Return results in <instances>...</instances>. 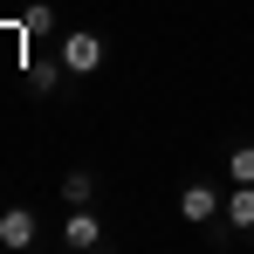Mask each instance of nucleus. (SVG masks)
Here are the masks:
<instances>
[{
  "instance_id": "obj_4",
  "label": "nucleus",
  "mask_w": 254,
  "mask_h": 254,
  "mask_svg": "<svg viewBox=\"0 0 254 254\" xmlns=\"http://www.w3.org/2000/svg\"><path fill=\"white\" fill-rule=\"evenodd\" d=\"M220 206H227V199H220L213 179H186V186H179V220H186V227H206Z\"/></svg>"
},
{
  "instance_id": "obj_6",
  "label": "nucleus",
  "mask_w": 254,
  "mask_h": 254,
  "mask_svg": "<svg viewBox=\"0 0 254 254\" xmlns=\"http://www.w3.org/2000/svg\"><path fill=\"white\" fill-rule=\"evenodd\" d=\"M21 28H28V42L42 48V42H48V28H55V14H48L42 0H35V7H28V14H21Z\"/></svg>"
},
{
  "instance_id": "obj_7",
  "label": "nucleus",
  "mask_w": 254,
  "mask_h": 254,
  "mask_svg": "<svg viewBox=\"0 0 254 254\" xmlns=\"http://www.w3.org/2000/svg\"><path fill=\"white\" fill-rule=\"evenodd\" d=\"M227 179H254V137H241V144L227 151Z\"/></svg>"
},
{
  "instance_id": "obj_2",
  "label": "nucleus",
  "mask_w": 254,
  "mask_h": 254,
  "mask_svg": "<svg viewBox=\"0 0 254 254\" xmlns=\"http://www.w3.org/2000/svg\"><path fill=\"white\" fill-rule=\"evenodd\" d=\"M42 241H48V227H42L35 206H0V248L28 254V248H42Z\"/></svg>"
},
{
  "instance_id": "obj_3",
  "label": "nucleus",
  "mask_w": 254,
  "mask_h": 254,
  "mask_svg": "<svg viewBox=\"0 0 254 254\" xmlns=\"http://www.w3.org/2000/svg\"><path fill=\"white\" fill-rule=\"evenodd\" d=\"M55 241H62L69 254H96L103 241H110V234H103V213H96V206H69V220H62Z\"/></svg>"
},
{
  "instance_id": "obj_5",
  "label": "nucleus",
  "mask_w": 254,
  "mask_h": 254,
  "mask_svg": "<svg viewBox=\"0 0 254 254\" xmlns=\"http://www.w3.org/2000/svg\"><path fill=\"white\" fill-rule=\"evenodd\" d=\"M62 206H96V172H89V165L62 172Z\"/></svg>"
},
{
  "instance_id": "obj_8",
  "label": "nucleus",
  "mask_w": 254,
  "mask_h": 254,
  "mask_svg": "<svg viewBox=\"0 0 254 254\" xmlns=\"http://www.w3.org/2000/svg\"><path fill=\"white\" fill-rule=\"evenodd\" d=\"M241 248H254V227H241Z\"/></svg>"
},
{
  "instance_id": "obj_1",
  "label": "nucleus",
  "mask_w": 254,
  "mask_h": 254,
  "mask_svg": "<svg viewBox=\"0 0 254 254\" xmlns=\"http://www.w3.org/2000/svg\"><path fill=\"white\" fill-rule=\"evenodd\" d=\"M55 62H62L76 83H89V76L103 69V35H96V28H69V35L55 42Z\"/></svg>"
}]
</instances>
